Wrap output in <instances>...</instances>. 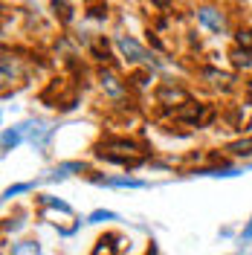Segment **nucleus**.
<instances>
[{
    "instance_id": "1",
    "label": "nucleus",
    "mask_w": 252,
    "mask_h": 255,
    "mask_svg": "<svg viewBox=\"0 0 252 255\" xmlns=\"http://www.w3.org/2000/svg\"><path fill=\"white\" fill-rule=\"evenodd\" d=\"M99 186L105 189H148L145 180H133V177H105V180H96Z\"/></svg>"
},
{
    "instance_id": "2",
    "label": "nucleus",
    "mask_w": 252,
    "mask_h": 255,
    "mask_svg": "<svg viewBox=\"0 0 252 255\" xmlns=\"http://www.w3.org/2000/svg\"><path fill=\"white\" fill-rule=\"evenodd\" d=\"M119 49H122V55H125L127 61H151L148 52H145L133 38H119Z\"/></svg>"
},
{
    "instance_id": "3",
    "label": "nucleus",
    "mask_w": 252,
    "mask_h": 255,
    "mask_svg": "<svg viewBox=\"0 0 252 255\" xmlns=\"http://www.w3.org/2000/svg\"><path fill=\"white\" fill-rule=\"evenodd\" d=\"M20 142H23V125H17V128H6V130H3V154L15 151V148H17Z\"/></svg>"
},
{
    "instance_id": "4",
    "label": "nucleus",
    "mask_w": 252,
    "mask_h": 255,
    "mask_svg": "<svg viewBox=\"0 0 252 255\" xmlns=\"http://www.w3.org/2000/svg\"><path fill=\"white\" fill-rule=\"evenodd\" d=\"M197 20L203 23L206 29H212V32L223 29V17H221V12H215V9H200V12H197Z\"/></svg>"
},
{
    "instance_id": "5",
    "label": "nucleus",
    "mask_w": 252,
    "mask_h": 255,
    "mask_svg": "<svg viewBox=\"0 0 252 255\" xmlns=\"http://www.w3.org/2000/svg\"><path fill=\"white\" fill-rule=\"evenodd\" d=\"M9 255H41V244L38 241H17Z\"/></svg>"
},
{
    "instance_id": "6",
    "label": "nucleus",
    "mask_w": 252,
    "mask_h": 255,
    "mask_svg": "<svg viewBox=\"0 0 252 255\" xmlns=\"http://www.w3.org/2000/svg\"><path fill=\"white\" fill-rule=\"evenodd\" d=\"M93 255H116V238H113V235H108V238H99V241H96Z\"/></svg>"
},
{
    "instance_id": "7",
    "label": "nucleus",
    "mask_w": 252,
    "mask_h": 255,
    "mask_svg": "<svg viewBox=\"0 0 252 255\" xmlns=\"http://www.w3.org/2000/svg\"><path fill=\"white\" fill-rule=\"evenodd\" d=\"M119 215L116 212H111V209H96L93 215L87 218V223H102V221H116Z\"/></svg>"
},
{
    "instance_id": "8",
    "label": "nucleus",
    "mask_w": 252,
    "mask_h": 255,
    "mask_svg": "<svg viewBox=\"0 0 252 255\" xmlns=\"http://www.w3.org/2000/svg\"><path fill=\"white\" fill-rule=\"evenodd\" d=\"M32 189H35V183H17V186H9V189L3 191V197H6V200H12V197L23 194V191H32Z\"/></svg>"
},
{
    "instance_id": "9",
    "label": "nucleus",
    "mask_w": 252,
    "mask_h": 255,
    "mask_svg": "<svg viewBox=\"0 0 252 255\" xmlns=\"http://www.w3.org/2000/svg\"><path fill=\"white\" fill-rule=\"evenodd\" d=\"M232 154H238V157H247V154H252V139L235 142V145H232Z\"/></svg>"
},
{
    "instance_id": "10",
    "label": "nucleus",
    "mask_w": 252,
    "mask_h": 255,
    "mask_svg": "<svg viewBox=\"0 0 252 255\" xmlns=\"http://www.w3.org/2000/svg\"><path fill=\"white\" fill-rule=\"evenodd\" d=\"M44 203H47V206H52V209H58V212H64V215H70V212H73V206H70V203H64V200H55V197H47Z\"/></svg>"
},
{
    "instance_id": "11",
    "label": "nucleus",
    "mask_w": 252,
    "mask_h": 255,
    "mask_svg": "<svg viewBox=\"0 0 252 255\" xmlns=\"http://www.w3.org/2000/svg\"><path fill=\"white\" fill-rule=\"evenodd\" d=\"M241 241H252V218L244 223V229H241Z\"/></svg>"
}]
</instances>
